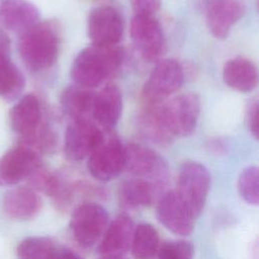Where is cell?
Instances as JSON below:
<instances>
[{
  "mask_svg": "<svg viewBox=\"0 0 259 259\" xmlns=\"http://www.w3.org/2000/svg\"><path fill=\"white\" fill-rule=\"evenodd\" d=\"M123 61L124 51L118 45H90L81 50L73 60L70 76L75 85L93 89L116 77L121 71Z\"/></svg>",
  "mask_w": 259,
  "mask_h": 259,
  "instance_id": "cell-1",
  "label": "cell"
},
{
  "mask_svg": "<svg viewBox=\"0 0 259 259\" xmlns=\"http://www.w3.org/2000/svg\"><path fill=\"white\" fill-rule=\"evenodd\" d=\"M61 29L54 20L37 21L21 32L18 52L24 65L33 72L50 69L58 60L61 49Z\"/></svg>",
  "mask_w": 259,
  "mask_h": 259,
  "instance_id": "cell-2",
  "label": "cell"
},
{
  "mask_svg": "<svg viewBox=\"0 0 259 259\" xmlns=\"http://www.w3.org/2000/svg\"><path fill=\"white\" fill-rule=\"evenodd\" d=\"M184 69L174 59L159 60L145 82L141 97L145 106L163 103L184 83Z\"/></svg>",
  "mask_w": 259,
  "mask_h": 259,
  "instance_id": "cell-3",
  "label": "cell"
},
{
  "mask_svg": "<svg viewBox=\"0 0 259 259\" xmlns=\"http://www.w3.org/2000/svg\"><path fill=\"white\" fill-rule=\"evenodd\" d=\"M209 188L210 174L203 164L187 161L181 165L175 191L195 219L204 208Z\"/></svg>",
  "mask_w": 259,
  "mask_h": 259,
  "instance_id": "cell-4",
  "label": "cell"
},
{
  "mask_svg": "<svg viewBox=\"0 0 259 259\" xmlns=\"http://www.w3.org/2000/svg\"><path fill=\"white\" fill-rule=\"evenodd\" d=\"M160 112L174 139L189 137L197 125L200 114V98L192 92L180 94L161 103Z\"/></svg>",
  "mask_w": 259,
  "mask_h": 259,
  "instance_id": "cell-5",
  "label": "cell"
},
{
  "mask_svg": "<svg viewBox=\"0 0 259 259\" xmlns=\"http://www.w3.org/2000/svg\"><path fill=\"white\" fill-rule=\"evenodd\" d=\"M108 225L106 209L95 201L78 204L70 219V231L74 241L82 248H90L100 241Z\"/></svg>",
  "mask_w": 259,
  "mask_h": 259,
  "instance_id": "cell-6",
  "label": "cell"
},
{
  "mask_svg": "<svg viewBox=\"0 0 259 259\" xmlns=\"http://www.w3.org/2000/svg\"><path fill=\"white\" fill-rule=\"evenodd\" d=\"M134 177L143 178L161 186L168 180V165L154 150L137 143L124 146V169Z\"/></svg>",
  "mask_w": 259,
  "mask_h": 259,
  "instance_id": "cell-7",
  "label": "cell"
},
{
  "mask_svg": "<svg viewBox=\"0 0 259 259\" xmlns=\"http://www.w3.org/2000/svg\"><path fill=\"white\" fill-rule=\"evenodd\" d=\"M87 169L97 181L107 182L116 178L124 169V146L115 135L103 142L89 155Z\"/></svg>",
  "mask_w": 259,
  "mask_h": 259,
  "instance_id": "cell-8",
  "label": "cell"
},
{
  "mask_svg": "<svg viewBox=\"0 0 259 259\" xmlns=\"http://www.w3.org/2000/svg\"><path fill=\"white\" fill-rule=\"evenodd\" d=\"M130 33L135 47L145 61H159L164 55L166 38L162 25L155 16L134 15Z\"/></svg>",
  "mask_w": 259,
  "mask_h": 259,
  "instance_id": "cell-9",
  "label": "cell"
},
{
  "mask_svg": "<svg viewBox=\"0 0 259 259\" xmlns=\"http://www.w3.org/2000/svg\"><path fill=\"white\" fill-rule=\"evenodd\" d=\"M123 19L110 5L93 8L87 17V33L91 45L109 47L118 45L123 35Z\"/></svg>",
  "mask_w": 259,
  "mask_h": 259,
  "instance_id": "cell-10",
  "label": "cell"
},
{
  "mask_svg": "<svg viewBox=\"0 0 259 259\" xmlns=\"http://www.w3.org/2000/svg\"><path fill=\"white\" fill-rule=\"evenodd\" d=\"M104 138L103 131L92 119L72 121L65 133V155L75 162L88 158Z\"/></svg>",
  "mask_w": 259,
  "mask_h": 259,
  "instance_id": "cell-11",
  "label": "cell"
},
{
  "mask_svg": "<svg viewBox=\"0 0 259 259\" xmlns=\"http://www.w3.org/2000/svg\"><path fill=\"white\" fill-rule=\"evenodd\" d=\"M40 165V154L20 143L0 158V186L14 185L27 179Z\"/></svg>",
  "mask_w": 259,
  "mask_h": 259,
  "instance_id": "cell-12",
  "label": "cell"
},
{
  "mask_svg": "<svg viewBox=\"0 0 259 259\" xmlns=\"http://www.w3.org/2000/svg\"><path fill=\"white\" fill-rule=\"evenodd\" d=\"M157 218L175 235L188 236L194 228L195 218L175 190L164 192L157 203Z\"/></svg>",
  "mask_w": 259,
  "mask_h": 259,
  "instance_id": "cell-13",
  "label": "cell"
},
{
  "mask_svg": "<svg viewBox=\"0 0 259 259\" xmlns=\"http://www.w3.org/2000/svg\"><path fill=\"white\" fill-rule=\"evenodd\" d=\"M245 11V5L240 0H207L205 20L209 32L218 39L226 38Z\"/></svg>",
  "mask_w": 259,
  "mask_h": 259,
  "instance_id": "cell-14",
  "label": "cell"
},
{
  "mask_svg": "<svg viewBox=\"0 0 259 259\" xmlns=\"http://www.w3.org/2000/svg\"><path fill=\"white\" fill-rule=\"evenodd\" d=\"M9 117L12 130L20 136V143H28L45 122L40 102L33 94L19 98L11 108Z\"/></svg>",
  "mask_w": 259,
  "mask_h": 259,
  "instance_id": "cell-15",
  "label": "cell"
},
{
  "mask_svg": "<svg viewBox=\"0 0 259 259\" xmlns=\"http://www.w3.org/2000/svg\"><path fill=\"white\" fill-rule=\"evenodd\" d=\"M135 228L134 221L128 214H118L107 225L97 252L102 257H122L131 248Z\"/></svg>",
  "mask_w": 259,
  "mask_h": 259,
  "instance_id": "cell-16",
  "label": "cell"
},
{
  "mask_svg": "<svg viewBox=\"0 0 259 259\" xmlns=\"http://www.w3.org/2000/svg\"><path fill=\"white\" fill-rule=\"evenodd\" d=\"M163 188V186L143 178L133 177L126 179L118 187V203L126 210L148 207L155 202Z\"/></svg>",
  "mask_w": 259,
  "mask_h": 259,
  "instance_id": "cell-17",
  "label": "cell"
},
{
  "mask_svg": "<svg viewBox=\"0 0 259 259\" xmlns=\"http://www.w3.org/2000/svg\"><path fill=\"white\" fill-rule=\"evenodd\" d=\"M122 96L114 84H107L94 94L92 118L99 127L105 131L113 128L121 115Z\"/></svg>",
  "mask_w": 259,
  "mask_h": 259,
  "instance_id": "cell-18",
  "label": "cell"
},
{
  "mask_svg": "<svg viewBox=\"0 0 259 259\" xmlns=\"http://www.w3.org/2000/svg\"><path fill=\"white\" fill-rule=\"evenodd\" d=\"M39 11L28 0H1L0 25L8 30L22 32L38 21Z\"/></svg>",
  "mask_w": 259,
  "mask_h": 259,
  "instance_id": "cell-19",
  "label": "cell"
},
{
  "mask_svg": "<svg viewBox=\"0 0 259 259\" xmlns=\"http://www.w3.org/2000/svg\"><path fill=\"white\" fill-rule=\"evenodd\" d=\"M41 198L35 190L30 187L21 186L9 190L3 198V209L5 213L17 221L31 220L41 209Z\"/></svg>",
  "mask_w": 259,
  "mask_h": 259,
  "instance_id": "cell-20",
  "label": "cell"
},
{
  "mask_svg": "<svg viewBox=\"0 0 259 259\" xmlns=\"http://www.w3.org/2000/svg\"><path fill=\"white\" fill-rule=\"evenodd\" d=\"M223 80L231 89L248 93L257 87L258 71L252 61L242 57L234 58L225 63Z\"/></svg>",
  "mask_w": 259,
  "mask_h": 259,
  "instance_id": "cell-21",
  "label": "cell"
},
{
  "mask_svg": "<svg viewBox=\"0 0 259 259\" xmlns=\"http://www.w3.org/2000/svg\"><path fill=\"white\" fill-rule=\"evenodd\" d=\"M94 92L78 85L68 86L61 95L63 113L72 121L91 119Z\"/></svg>",
  "mask_w": 259,
  "mask_h": 259,
  "instance_id": "cell-22",
  "label": "cell"
},
{
  "mask_svg": "<svg viewBox=\"0 0 259 259\" xmlns=\"http://www.w3.org/2000/svg\"><path fill=\"white\" fill-rule=\"evenodd\" d=\"M139 125L143 136L156 145L167 146L174 140L162 118L160 104L145 106L139 119Z\"/></svg>",
  "mask_w": 259,
  "mask_h": 259,
  "instance_id": "cell-23",
  "label": "cell"
},
{
  "mask_svg": "<svg viewBox=\"0 0 259 259\" xmlns=\"http://www.w3.org/2000/svg\"><path fill=\"white\" fill-rule=\"evenodd\" d=\"M24 86V76L10 56L0 54V96L8 102L14 101L20 97Z\"/></svg>",
  "mask_w": 259,
  "mask_h": 259,
  "instance_id": "cell-24",
  "label": "cell"
},
{
  "mask_svg": "<svg viewBox=\"0 0 259 259\" xmlns=\"http://www.w3.org/2000/svg\"><path fill=\"white\" fill-rule=\"evenodd\" d=\"M160 247L159 234L151 224L136 226L130 250L135 259H153Z\"/></svg>",
  "mask_w": 259,
  "mask_h": 259,
  "instance_id": "cell-25",
  "label": "cell"
},
{
  "mask_svg": "<svg viewBox=\"0 0 259 259\" xmlns=\"http://www.w3.org/2000/svg\"><path fill=\"white\" fill-rule=\"evenodd\" d=\"M58 247L49 237L33 236L23 239L17 246L18 259H51Z\"/></svg>",
  "mask_w": 259,
  "mask_h": 259,
  "instance_id": "cell-26",
  "label": "cell"
},
{
  "mask_svg": "<svg viewBox=\"0 0 259 259\" xmlns=\"http://www.w3.org/2000/svg\"><path fill=\"white\" fill-rule=\"evenodd\" d=\"M238 191L240 196L249 204L257 205L259 202V172L256 166L245 168L238 178Z\"/></svg>",
  "mask_w": 259,
  "mask_h": 259,
  "instance_id": "cell-27",
  "label": "cell"
},
{
  "mask_svg": "<svg viewBox=\"0 0 259 259\" xmlns=\"http://www.w3.org/2000/svg\"><path fill=\"white\" fill-rule=\"evenodd\" d=\"M193 245L185 240H171L160 245L157 259H193Z\"/></svg>",
  "mask_w": 259,
  "mask_h": 259,
  "instance_id": "cell-28",
  "label": "cell"
},
{
  "mask_svg": "<svg viewBox=\"0 0 259 259\" xmlns=\"http://www.w3.org/2000/svg\"><path fill=\"white\" fill-rule=\"evenodd\" d=\"M134 15L155 16L161 7V0H130Z\"/></svg>",
  "mask_w": 259,
  "mask_h": 259,
  "instance_id": "cell-29",
  "label": "cell"
},
{
  "mask_svg": "<svg viewBox=\"0 0 259 259\" xmlns=\"http://www.w3.org/2000/svg\"><path fill=\"white\" fill-rule=\"evenodd\" d=\"M258 101L255 99L251 101L247 108V124L249 127V131L251 135L257 140L259 136V131H258Z\"/></svg>",
  "mask_w": 259,
  "mask_h": 259,
  "instance_id": "cell-30",
  "label": "cell"
},
{
  "mask_svg": "<svg viewBox=\"0 0 259 259\" xmlns=\"http://www.w3.org/2000/svg\"><path fill=\"white\" fill-rule=\"evenodd\" d=\"M51 259H82L77 253L66 248H57Z\"/></svg>",
  "mask_w": 259,
  "mask_h": 259,
  "instance_id": "cell-31",
  "label": "cell"
},
{
  "mask_svg": "<svg viewBox=\"0 0 259 259\" xmlns=\"http://www.w3.org/2000/svg\"><path fill=\"white\" fill-rule=\"evenodd\" d=\"M10 38L0 28V54L10 56Z\"/></svg>",
  "mask_w": 259,
  "mask_h": 259,
  "instance_id": "cell-32",
  "label": "cell"
},
{
  "mask_svg": "<svg viewBox=\"0 0 259 259\" xmlns=\"http://www.w3.org/2000/svg\"><path fill=\"white\" fill-rule=\"evenodd\" d=\"M209 148H210L211 151H214L217 153H221L222 151L225 150V145L220 140H215V141H212L210 143V147Z\"/></svg>",
  "mask_w": 259,
  "mask_h": 259,
  "instance_id": "cell-33",
  "label": "cell"
},
{
  "mask_svg": "<svg viewBox=\"0 0 259 259\" xmlns=\"http://www.w3.org/2000/svg\"><path fill=\"white\" fill-rule=\"evenodd\" d=\"M100 259H124L123 257H101Z\"/></svg>",
  "mask_w": 259,
  "mask_h": 259,
  "instance_id": "cell-34",
  "label": "cell"
}]
</instances>
